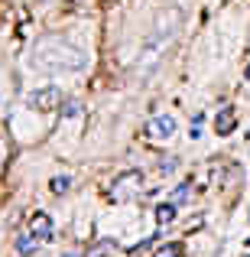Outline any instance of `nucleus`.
Segmentation results:
<instances>
[{
  "mask_svg": "<svg viewBox=\"0 0 250 257\" xmlns=\"http://www.w3.org/2000/svg\"><path fill=\"white\" fill-rule=\"evenodd\" d=\"M30 69L49 72V75H78V72L88 69V52L78 49V46H72L69 39L46 36L33 46Z\"/></svg>",
  "mask_w": 250,
  "mask_h": 257,
  "instance_id": "obj_1",
  "label": "nucleus"
},
{
  "mask_svg": "<svg viewBox=\"0 0 250 257\" xmlns=\"http://www.w3.org/2000/svg\"><path fill=\"white\" fill-rule=\"evenodd\" d=\"M179 30H182V13L175 10V7H169V10H163L156 17V23L146 33L143 46H140V56H137V75L140 78H150L153 72L159 69V62L166 59L169 46L179 36Z\"/></svg>",
  "mask_w": 250,
  "mask_h": 257,
  "instance_id": "obj_2",
  "label": "nucleus"
},
{
  "mask_svg": "<svg viewBox=\"0 0 250 257\" xmlns=\"http://www.w3.org/2000/svg\"><path fill=\"white\" fill-rule=\"evenodd\" d=\"M62 104H65V94H62L59 85H39L26 94V107H30V111H39V114H52Z\"/></svg>",
  "mask_w": 250,
  "mask_h": 257,
  "instance_id": "obj_3",
  "label": "nucleus"
},
{
  "mask_svg": "<svg viewBox=\"0 0 250 257\" xmlns=\"http://www.w3.org/2000/svg\"><path fill=\"white\" fill-rule=\"evenodd\" d=\"M140 189H143V173L127 170V173H120L117 179L111 182V199L114 202H130V199L140 195Z\"/></svg>",
  "mask_w": 250,
  "mask_h": 257,
  "instance_id": "obj_4",
  "label": "nucleus"
},
{
  "mask_svg": "<svg viewBox=\"0 0 250 257\" xmlns=\"http://www.w3.org/2000/svg\"><path fill=\"white\" fill-rule=\"evenodd\" d=\"M175 117L172 114H156V117H150L146 120V137L150 140H169L175 134Z\"/></svg>",
  "mask_w": 250,
  "mask_h": 257,
  "instance_id": "obj_5",
  "label": "nucleus"
},
{
  "mask_svg": "<svg viewBox=\"0 0 250 257\" xmlns=\"http://www.w3.org/2000/svg\"><path fill=\"white\" fill-rule=\"evenodd\" d=\"M30 234L36 241H52V234H56V228H52V218L46 212H36L30 218Z\"/></svg>",
  "mask_w": 250,
  "mask_h": 257,
  "instance_id": "obj_6",
  "label": "nucleus"
},
{
  "mask_svg": "<svg viewBox=\"0 0 250 257\" xmlns=\"http://www.w3.org/2000/svg\"><path fill=\"white\" fill-rule=\"evenodd\" d=\"M237 127V117H234V111L231 107H224V111L214 117V131H218V137H227V134Z\"/></svg>",
  "mask_w": 250,
  "mask_h": 257,
  "instance_id": "obj_7",
  "label": "nucleus"
},
{
  "mask_svg": "<svg viewBox=\"0 0 250 257\" xmlns=\"http://www.w3.org/2000/svg\"><path fill=\"white\" fill-rule=\"evenodd\" d=\"M175 212H179V205H175V202H163V205H156V221H159V225H172V221H175Z\"/></svg>",
  "mask_w": 250,
  "mask_h": 257,
  "instance_id": "obj_8",
  "label": "nucleus"
},
{
  "mask_svg": "<svg viewBox=\"0 0 250 257\" xmlns=\"http://www.w3.org/2000/svg\"><path fill=\"white\" fill-rule=\"evenodd\" d=\"M36 247H39V241L33 238V234H20V238H17V251L20 254L30 257V254H36Z\"/></svg>",
  "mask_w": 250,
  "mask_h": 257,
  "instance_id": "obj_9",
  "label": "nucleus"
},
{
  "mask_svg": "<svg viewBox=\"0 0 250 257\" xmlns=\"http://www.w3.org/2000/svg\"><path fill=\"white\" fill-rule=\"evenodd\" d=\"M153 257H182V244H163V247H156V254Z\"/></svg>",
  "mask_w": 250,
  "mask_h": 257,
  "instance_id": "obj_10",
  "label": "nucleus"
},
{
  "mask_svg": "<svg viewBox=\"0 0 250 257\" xmlns=\"http://www.w3.org/2000/svg\"><path fill=\"white\" fill-rule=\"evenodd\" d=\"M69 186H72V179H69V176H56V179L49 182V189H52V192H56V195L69 192Z\"/></svg>",
  "mask_w": 250,
  "mask_h": 257,
  "instance_id": "obj_11",
  "label": "nucleus"
},
{
  "mask_svg": "<svg viewBox=\"0 0 250 257\" xmlns=\"http://www.w3.org/2000/svg\"><path fill=\"white\" fill-rule=\"evenodd\" d=\"M114 251H117V244H114V241H101V244L94 247L88 257H107V254H114Z\"/></svg>",
  "mask_w": 250,
  "mask_h": 257,
  "instance_id": "obj_12",
  "label": "nucleus"
},
{
  "mask_svg": "<svg viewBox=\"0 0 250 257\" xmlns=\"http://www.w3.org/2000/svg\"><path fill=\"white\" fill-rule=\"evenodd\" d=\"M188 192H192V186H188V182H182V186H175V192H172V202H175V205H182V202H188Z\"/></svg>",
  "mask_w": 250,
  "mask_h": 257,
  "instance_id": "obj_13",
  "label": "nucleus"
},
{
  "mask_svg": "<svg viewBox=\"0 0 250 257\" xmlns=\"http://www.w3.org/2000/svg\"><path fill=\"white\" fill-rule=\"evenodd\" d=\"M62 114H65V117H78V114H82V104H78V101H65Z\"/></svg>",
  "mask_w": 250,
  "mask_h": 257,
  "instance_id": "obj_14",
  "label": "nucleus"
},
{
  "mask_svg": "<svg viewBox=\"0 0 250 257\" xmlns=\"http://www.w3.org/2000/svg\"><path fill=\"white\" fill-rule=\"evenodd\" d=\"M159 173H175V160H172V157L163 160V163H159Z\"/></svg>",
  "mask_w": 250,
  "mask_h": 257,
  "instance_id": "obj_15",
  "label": "nucleus"
},
{
  "mask_svg": "<svg viewBox=\"0 0 250 257\" xmlns=\"http://www.w3.org/2000/svg\"><path fill=\"white\" fill-rule=\"evenodd\" d=\"M62 257H78V254H75V251H65V254H62Z\"/></svg>",
  "mask_w": 250,
  "mask_h": 257,
  "instance_id": "obj_16",
  "label": "nucleus"
},
{
  "mask_svg": "<svg viewBox=\"0 0 250 257\" xmlns=\"http://www.w3.org/2000/svg\"><path fill=\"white\" fill-rule=\"evenodd\" d=\"M244 75H247V82H250V65H247V72H244Z\"/></svg>",
  "mask_w": 250,
  "mask_h": 257,
  "instance_id": "obj_17",
  "label": "nucleus"
}]
</instances>
